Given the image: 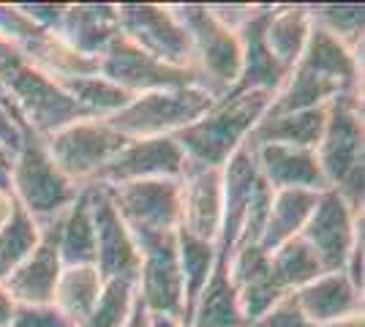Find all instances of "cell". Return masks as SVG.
<instances>
[{"mask_svg": "<svg viewBox=\"0 0 365 327\" xmlns=\"http://www.w3.org/2000/svg\"><path fill=\"white\" fill-rule=\"evenodd\" d=\"M49 229L63 267L96 265V227H93L88 188H82L74 204L55 224H49Z\"/></svg>", "mask_w": 365, "mask_h": 327, "instance_id": "26", "label": "cell"}, {"mask_svg": "<svg viewBox=\"0 0 365 327\" xmlns=\"http://www.w3.org/2000/svg\"><path fill=\"white\" fill-rule=\"evenodd\" d=\"M221 170L185 161L180 175V232L218 243L221 232Z\"/></svg>", "mask_w": 365, "mask_h": 327, "instance_id": "16", "label": "cell"}, {"mask_svg": "<svg viewBox=\"0 0 365 327\" xmlns=\"http://www.w3.org/2000/svg\"><path fill=\"white\" fill-rule=\"evenodd\" d=\"M292 71H303L308 77L327 82L338 95H363V52L346 49L317 25H311L308 44Z\"/></svg>", "mask_w": 365, "mask_h": 327, "instance_id": "17", "label": "cell"}, {"mask_svg": "<svg viewBox=\"0 0 365 327\" xmlns=\"http://www.w3.org/2000/svg\"><path fill=\"white\" fill-rule=\"evenodd\" d=\"M213 104V95H207L197 85L164 88V90L134 95L107 123L125 140L175 137L182 128L197 123Z\"/></svg>", "mask_w": 365, "mask_h": 327, "instance_id": "6", "label": "cell"}, {"mask_svg": "<svg viewBox=\"0 0 365 327\" xmlns=\"http://www.w3.org/2000/svg\"><path fill=\"white\" fill-rule=\"evenodd\" d=\"M322 177L354 210H363L365 191V128L363 95H335L327 104V120L317 145Z\"/></svg>", "mask_w": 365, "mask_h": 327, "instance_id": "2", "label": "cell"}, {"mask_svg": "<svg viewBox=\"0 0 365 327\" xmlns=\"http://www.w3.org/2000/svg\"><path fill=\"white\" fill-rule=\"evenodd\" d=\"M314 25L330 33L341 44L351 52H363L365 36V6L357 3H322V6H308Z\"/></svg>", "mask_w": 365, "mask_h": 327, "instance_id": "34", "label": "cell"}, {"mask_svg": "<svg viewBox=\"0 0 365 327\" xmlns=\"http://www.w3.org/2000/svg\"><path fill=\"white\" fill-rule=\"evenodd\" d=\"M259 186H262V175H259L257 158L251 145L245 142L240 150H235L232 158L221 167V232H218V243L215 249L221 256H227L237 246V237L243 229V221L248 207L257 197Z\"/></svg>", "mask_w": 365, "mask_h": 327, "instance_id": "15", "label": "cell"}, {"mask_svg": "<svg viewBox=\"0 0 365 327\" xmlns=\"http://www.w3.org/2000/svg\"><path fill=\"white\" fill-rule=\"evenodd\" d=\"M319 194L322 191H305V188L273 191V202H270V213H267V224H264L259 246L270 254L281 243H287L292 237H300L314 207H317Z\"/></svg>", "mask_w": 365, "mask_h": 327, "instance_id": "28", "label": "cell"}, {"mask_svg": "<svg viewBox=\"0 0 365 327\" xmlns=\"http://www.w3.org/2000/svg\"><path fill=\"white\" fill-rule=\"evenodd\" d=\"M292 297L297 308L305 313V319L317 327L363 313V292L351 284L344 270L322 273L319 279L305 284L303 289L292 292Z\"/></svg>", "mask_w": 365, "mask_h": 327, "instance_id": "22", "label": "cell"}, {"mask_svg": "<svg viewBox=\"0 0 365 327\" xmlns=\"http://www.w3.org/2000/svg\"><path fill=\"white\" fill-rule=\"evenodd\" d=\"M363 227V210H354L338 191L324 188L300 237L314 251L324 273H338L346 267L354 237Z\"/></svg>", "mask_w": 365, "mask_h": 327, "instance_id": "11", "label": "cell"}, {"mask_svg": "<svg viewBox=\"0 0 365 327\" xmlns=\"http://www.w3.org/2000/svg\"><path fill=\"white\" fill-rule=\"evenodd\" d=\"M61 256L55 249L52 229L44 227L41 243L0 286L9 292L14 306H52L55 286L61 279Z\"/></svg>", "mask_w": 365, "mask_h": 327, "instance_id": "21", "label": "cell"}, {"mask_svg": "<svg viewBox=\"0 0 365 327\" xmlns=\"http://www.w3.org/2000/svg\"><path fill=\"white\" fill-rule=\"evenodd\" d=\"M98 74L109 79L112 85H118L128 95L153 93V90H164V88L197 85L194 71L172 68L167 63L155 61L148 52L134 47L123 33L109 44L107 52L98 58Z\"/></svg>", "mask_w": 365, "mask_h": 327, "instance_id": "12", "label": "cell"}, {"mask_svg": "<svg viewBox=\"0 0 365 327\" xmlns=\"http://www.w3.org/2000/svg\"><path fill=\"white\" fill-rule=\"evenodd\" d=\"M188 38H191V71L197 85L215 101L229 95L240 79V41L227 31L207 9V3H172Z\"/></svg>", "mask_w": 365, "mask_h": 327, "instance_id": "3", "label": "cell"}, {"mask_svg": "<svg viewBox=\"0 0 365 327\" xmlns=\"http://www.w3.org/2000/svg\"><path fill=\"white\" fill-rule=\"evenodd\" d=\"M63 90L74 98L79 107L85 109V115L93 120H109L112 115H118L134 95L120 90L118 85H112L101 74H88V77L63 79Z\"/></svg>", "mask_w": 365, "mask_h": 327, "instance_id": "32", "label": "cell"}, {"mask_svg": "<svg viewBox=\"0 0 365 327\" xmlns=\"http://www.w3.org/2000/svg\"><path fill=\"white\" fill-rule=\"evenodd\" d=\"M19 61H22V58H19L16 47L6 38V36H3V33H0V77H3L11 66H16Z\"/></svg>", "mask_w": 365, "mask_h": 327, "instance_id": "41", "label": "cell"}, {"mask_svg": "<svg viewBox=\"0 0 365 327\" xmlns=\"http://www.w3.org/2000/svg\"><path fill=\"white\" fill-rule=\"evenodd\" d=\"M273 93L264 90H232L218 98L194 125L175 134L185 161L221 170L235 150H240L257 123L267 115Z\"/></svg>", "mask_w": 365, "mask_h": 327, "instance_id": "1", "label": "cell"}, {"mask_svg": "<svg viewBox=\"0 0 365 327\" xmlns=\"http://www.w3.org/2000/svg\"><path fill=\"white\" fill-rule=\"evenodd\" d=\"M25 137H33V134L25 131V125H22L19 115H16L14 107H11V101L0 90V147L16 153V150L22 147Z\"/></svg>", "mask_w": 365, "mask_h": 327, "instance_id": "38", "label": "cell"}, {"mask_svg": "<svg viewBox=\"0 0 365 327\" xmlns=\"http://www.w3.org/2000/svg\"><path fill=\"white\" fill-rule=\"evenodd\" d=\"M125 137L118 134L107 120H76L66 128L55 131L44 140V147L52 164L79 188H88L96 183V177L118 156Z\"/></svg>", "mask_w": 365, "mask_h": 327, "instance_id": "8", "label": "cell"}, {"mask_svg": "<svg viewBox=\"0 0 365 327\" xmlns=\"http://www.w3.org/2000/svg\"><path fill=\"white\" fill-rule=\"evenodd\" d=\"M125 327H150V313L142 308V303L137 300V308L131 313V319H128V325Z\"/></svg>", "mask_w": 365, "mask_h": 327, "instance_id": "44", "label": "cell"}, {"mask_svg": "<svg viewBox=\"0 0 365 327\" xmlns=\"http://www.w3.org/2000/svg\"><path fill=\"white\" fill-rule=\"evenodd\" d=\"M120 33L142 52L172 68L191 71V38L178 22L172 6L164 3H120Z\"/></svg>", "mask_w": 365, "mask_h": 327, "instance_id": "9", "label": "cell"}, {"mask_svg": "<svg viewBox=\"0 0 365 327\" xmlns=\"http://www.w3.org/2000/svg\"><path fill=\"white\" fill-rule=\"evenodd\" d=\"M251 150L257 158L262 180L273 191H281V188L324 191L327 188L314 150L287 147V145H251Z\"/></svg>", "mask_w": 365, "mask_h": 327, "instance_id": "23", "label": "cell"}, {"mask_svg": "<svg viewBox=\"0 0 365 327\" xmlns=\"http://www.w3.org/2000/svg\"><path fill=\"white\" fill-rule=\"evenodd\" d=\"M9 191L14 202L44 229L74 204L82 188L74 186L63 175L46 153L44 142L38 137H25L22 147L14 153L11 183Z\"/></svg>", "mask_w": 365, "mask_h": 327, "instance_id": "4", "label": "cell"}, {"mask_svg": "<svg viewBox=\"0 0 365 327\" xmlns=\"http://www.w3.org/2000/svg\"><path fill=\"white\" fill-rule=\"evenodd\" d=\"M270 270H273V279L278 281V286L287 295L303 289L305 284H311L324 273L319 259L305 246L303 237H292V240L270 251Z\"/></svg>", "mask_w": 365, "mask_h": 327, "instance_id": "31", "label": "cell"}, {"mask_svg": "<svg viewBox=\"0 0 365 327\" xmlns=\"http://www.w3.org/2000/svg\"><path fill=\"white\" fill-rule=\"evenodd\" d=\"M273 6H257L254 16L237 31L240 41V79L235 90H264L278 93L281 85L287 82V71L275 63L273 52L264 41V28Z\"/></svg>", "mask_w": 365, "mask_h": 327, "instance_id": "20", "label": "cell"}, {"mask_svg": "<svg viewBox=\"0 0 365 327\" xmlns=\"http://www.w3.org/2000/svg\"><path fill=\"white\" fill-rule=\"evenodd\" d=\"M137 308V286L128 279L104 281L93 311L76 327H125Z\"/></svg>", "mask_w": 365, "mask_h": 327, "instance_id": "35", "label": "cell"}, {"mask_svg": "<svg viewBox=\"0 0 365 327\" xmlns=\"http://www.w3.org/2000/svg\"><path fill=\"white\" fill-rule=\"evenodd\" d=\"M150 327H182L178 319H169V316H150Z\"/></svg>", "mask_w": 365, "mask_h": 327, "instance_id": "46", "label": "cell"}, {"mask_svg": "<svg viewBox=\"0 0 365 327\" xmlns=\"http://www.w3.org/2000/svg\"><path fill=\"white\" fill-rule=\"evenodd\" d=\"M88 197H91L93 227H96V267H98V273L104 276V281H137L139 251L131 229L118 216L104 186H88Z\"/></svg>", "mask_w": 365, "mask_h": 327, "instance_id": "14", "label": "cell"}, {"mask_svg": "<svg viewBox=\"0 0 365 327\" xmlns=\"http://www.w3.org/2000/svg\"><path fill=\"white\" fill-rule=\"evenodd\" d=\"M98 186V183H96ZM118 216L131 232H178L180 227V177L134 180L104 186Z\"/></svg>", "mask_w": 365, "mask_h": 327, "instance_id": "10", "label": "cell"}, {"mask_svg": "<svg viewBox=\"0 0 365 327\" xmlns=\"http://www.w3.org/2000/svg\"><path fill=\"white\" fill-rule=\"evenodd\" d=\"M9 153H11V150H6V147H0V156H9ZM11 156H14V153H11Z\"/></svg>", "mask_w": 365, "mask_h": 327, "instance_id": "47", "label": "cell"}, {"mask_svg": "<svg viewBox=\"0 0 365 327\" xmlns=\"http://www.w3.org/2000/svg\"><path fill=\"white\" fill-rule=\"evenodd\" d=\"M41 234L44 229L16 204L11 218L0 227V284L38 249Z\"/></svg>", "mask_w": 365, "mask_h": 327, "instance_id": "33", "label": "cell"}, {"mask_svg": "<svg viewBox=\"0 0 365 327\" xmlns=\"http://www.w3.org/2000/svg\"><path fill=\"white\" fill-rule=\"evenodd\" d=\"M16 6H19V11L28 16L31 22H36L38 28L52 33H55L63 11H66V3H16Z\"/></svg>", "mask_w": 365, "mask_h": 327, "instance_id": "40", "label": "cell"}, {"mask_svg": "<svg viewBox=\"0 0 365 327\" xmlns=\"http://www.w3.org/2000/svg\"><path fill=\"white\" fill-rule=\"evenodd\" d=\"M229 281L237 292V303L243 319L251 325L262 313H267L281 297L287 295L270 270V254L262 246H243L235 249L227 259Z\"/></svg>", "mask_w": 365, "mask_h": 327, "instance_id": "18", "label": "cell"}, {"mask_svg": "<svg viewBox=\"0 0 365 327\" xmlns=\"http://www.w3.org/2000/svg\"><path fill=\"white\" fill-rule=\"evenodd\" d=\"M311 11L303 3H289V6H273L267 16V28H264V41L273 52L275 63L287 71L297 66L303 55L308 36H311Z\"/></svg>", "mask_w": 365, "mask_h": 327, "instance_id": "27", "label": "cell"}, {"mask_svg": "<svg viewBox=\"0 0 365 327\" xmlns=\"http://www.w3.org/2000/svg\"><path fill=\"white\" fill-rule=\"evenodd\" d=\"M319 327H365V316L357 313V316H346V319H338V322H327V325Z\"/></svg>", "mask_w": 365, "mask_h": 327, "instance_id": "45", "label": "cell"}, {"mask_svg": "<svg viewBox=\"0 0 365 327\" xmlns=\"http://www.w3.org/2000/svg\"><path fill=\"white\" fill-rule=\"evenodd\" d=\"M11 313H14V300L9 297V292L0 286V327H9L11 322Z\"/></svg>", "mask_w": 365, "mask_h": 327, "instance_id": "43", "label": "cell"}, {"mask_svg": "<svg viewBox=\"0 0 365 327\" xmlns=\"http://www.w3.org/2000/svg\"><path fill=\"white\" fill-rule=\"evenodd\" d=\"M178 259H180V273H182V319L191 316V308L197 303L199 292L205 289V284L213 273L215 262H218V249L215 243L199 240L194 234H185L178 229Z\"/></svg>", "mask_w": 365, "mask_h": 327, "instance_id": "30", "label": "cell"}, {"mask_svg": "<svg viewBox=\"0 0 365 327\" xmlns=\"http://www.w3.org/2000/svg\"><path fill=\"white\" fill-rule=\"evenodd\" d=\"M139 251L137 300L150 316L182 319V273L178 232H131Z\"/></svg>", "mask_w": 365, "mask_h": 327, "instance_id": "7", "label": "cell"}, {"mask_svg": "<svg viewBox=\"0 0 365 327\" xmlns=\"http://www.w3.org/2000/svg\"><path fill=\"white\" fill-rule=\"evenodd\" d=\"M259 3H207V9H210V14L227 28V31L237 33L243 28L245 22L254 16Z\"/></svg>", "mask_w": 365, "mask_h": 327, "instance_id": "39", "label": "cell"}, {"mask_svg": "<svg viewBox=\"0 0 365 327\" xmlns=\"http://www.w3.org/2000/svg\"><path fill=\"white\" fill-rule=\"evenodd\" d=\"M185 170V153L175 137H148L128 140L96 177L98 186H120L134 180H158L180 177ZM93 183V186H96Z\"/></svg>", "mask_w": 365, "mask_h": 327, "instance_id": "13", "label": "cell"}, {"mask_svg": "<svg viewBox=\"0 0 365 327\" xmlns=\"http://www.w3.org/2000/svg\"><path fill=\"white\" fill-rule=\"evenodd\" d=\"M0 90L11 101L25 131L44 142L55 131L76 120H88L85 109L63 90L58 79L46 77L38 68L19 61L0 77Z\"/></svg>", "mask_w": 365, "mask_h": 327, "instance_id": "5", "label": "cell"}, {"mask_svg": "<svg viewBox=\"0 0 365 327\" xmlns=\"http://www.w3.org/2000/svg\"><path fill=\"white\" fill-rule=\"evenodd\" d=\"M9 327H76L55 306H14Z\"/></svg>", "mask_w": 365, "mask_h": 327, "instance_id": "36", "label": "cell"}, {"mask_svg": "<svg viewBox=\"0 0 365 327\" xmlns=\"http://www.w3.org/2000/svg\"><path fill=\"white\" fill-rule=\"evenodd\" d=\"M248 327H317L305 319V313L297 308L294 297L284 295L267 313H262L257 322H251Z\"/></svg>", "mask_w": 365, "mask_h": 327, "instance_id": "37", "label": "cell"}, {"mask_svg": "<svg viewBox=\"0 0 365 327\" xmlns=\"http://www.w3.org/2000/svg\"><path fill=\"white\" fill-rule=\"evenodd\" d=\"M327 120V107L300 109V112H278L264 115L251 131L248 145H287V147H305L317 150Z\"/></svg>", "mask_w": 365, "mask_h": 327, "instance_id": "24", "label": "cell"}, {"mask_svg": "<svg viewBox=\"0 0 365 327\" xmlns=\"http://www.w3.org/2000/svg\"><path fill=\"white\" fill-rule=\"evenodd\" d=\"M55 33L82 58L98 61L120 36L118 6L112 3H66Z\"/></svg>", "mask_w": 365, "mask_h": 327, "instance_id": "19", "label": "cell"}, {"mask_svg": "<svg viewBox=\"0 0 365 327\" xmlns=\"http://www.w3.org/2000/svg\"><path fill=\"white\" fill-rule=\"evenodd\" d=\"M182 327H248L240 311V303H237V292L229 281L227 256L218 254L213 273L205 284V289L199 292L191 316L185 319Z\"/></svg>", "mask_w": 365, "mask_h": 327, "instance_id": "25", "label": "cell"}, {"mask_svg": "<svg viewBox=\"0 0 365 327\" xmlns=\"http://www.w3.org/2000/svg\"><path fill=\"white\" fill-rule=\"evenodd\" d=\"M14 207H16V202H14V197H11V191H9V188H0V227L11 218Z\"/></svg>", "mask_w": 365, "mask_h": 327, "instance_id": "42", "label": "cell"}, {"mask_svg": "<svg viewBox=\"0 0 365 327\" xmlns=\"http://www.w3.org/2000/svg\"><path fill=\"white\" fill-rule=\"evenodd\" d=\"M104 289V276L98 273L96 265H74V267H63L58 286H55V297H52V306L71 319L74 325H79L88 313L93 311L96 300Z\"/></svg>", "mask_w": 365, "mask_h": 327, "instance_id": "29", "label": "cell"}]
</instances>
